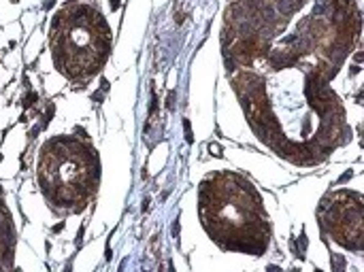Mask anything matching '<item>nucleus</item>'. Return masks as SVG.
<instances>
[{
  "instance_id": "nucleus-1",
  "label": "nucleus",
  "mask_w": 364,
  "mask_h": 272,
  "mask_svg": "<svg viewBox=\"0 0 364 272\" xmlns=\"http://www.w3.org/2000/svg\"><path fill=\"white\" fill-rule=\"evenodd\" d=\"M211 151H213V155H220V147L217 145H211Z\"/></svg>"
}]
</instances>
